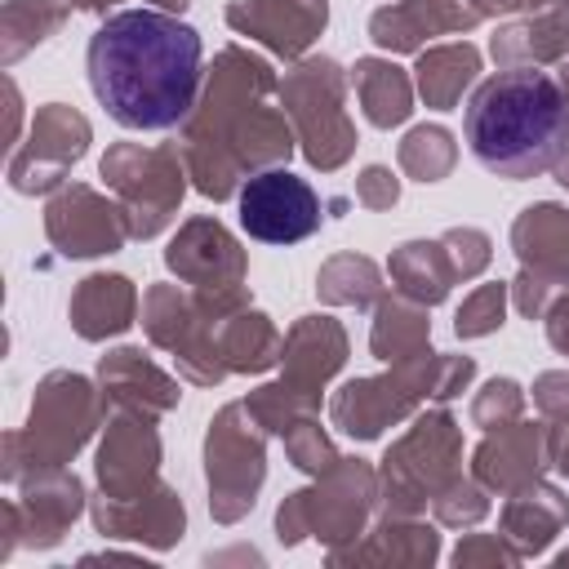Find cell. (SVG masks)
Listing matches in <instances>:
<instances>
[{
  "label": "cell",
  "mask_w": 569,
  "mask_h": 569,
  "mask_svg": "<svg viewBox=\"0 0 569 569\" xmlns=\"http://www.w3.org/2000/svg\"><path fill=\"white\" fill-rule=\"evenodd\" d=\"M200 31L164 9L111 13L84 49V71L98 107L133 133L178 129L200 93Z\"/></svg>",
  "instance_id": "obj_1"
},
{
  "label": "cell",
  "mask_w": 569,
  "mask_h": 569,
  "mask_svg": "<svg viewBox=\"0 0 569 569\" xmlns=\"http://www.w3.org/2000/svg\"><path fill=\"white\" fill-rule=\"evenodd\" d=\"M240 227L262 244H298L320 227V196L289 169H262L240 187Z\"/></svg>",
  "instance_id": "obj_3"
},
{
  "label": "cell",
  "mask_w": 569,
  "mask_h": 569,
  "mask_svg": "<svg viewBox=\"0 0 569 569\" xmlns=\"http://www.w3.org/2000/svg\"><path fill=\"white\" fill-rule=\"evenodd\" d=\"M462 133L480 169L507 182L542 178L569 147V98L556 76L507 67L471 93Z\"/></svg>",
  "instance_id": "obj_2"
}]
</instances>
